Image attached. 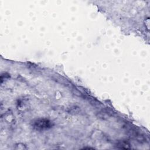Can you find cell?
Segmentation results:
<instances>
[{
    "mask_svg": "<svg viewBox=\"0 0 150 150\" xmlns=\"http://www.w3.org/2000/svg\"><path fill=\"white\" fill-rule=\"evenodd\" d=\"M52 126L50 121L47 119H38L34 121L33 127L37 130H43L50 128Z\"/></svg>",
    "mask_w": 150,
    "mask_h": 150,
    "instance_id": "cell-1",
    "label": "cell"
}]
</instances>
